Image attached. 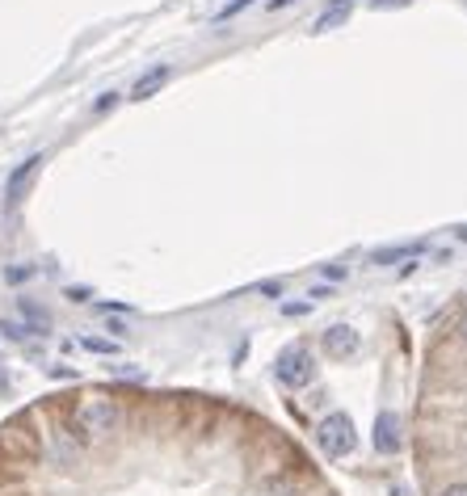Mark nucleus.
Masks as SVG:
<instances>
[{
  "instance_id": "4",
  "label": "nucleus",
  "mask_w": 467,
  "mask_h": 496,
  "mask_svg": "<svg viewBox=\"0 0 467 496\" xmlns=\"http://www.w3.org/2000/svg\"><path fill=\"white\" fill-rule=\"evenodd\" d=\"M358 345H362V337H358V329H350V324H333V329H324V354L337 362L354 358Z\"/></svg>"
},
{
  "instance_id": "6",
  "label": "nucleus",
  "mask_w": 467,
  "mask_h": 496,
  "mask_svg": "<svg viewBox=\"0 0 467 496\" xmlns=\"http://www.w3.org/2000/svg\"><path fill=\"white\" fill-rule=\"evenodd\" d=\"M375 450H379V455H396L400 450V416L396 413L375 416Z\"/></svg>"
},
{
  "instance_id": "11",
  "label": "nucleus",
  "mask_w": 467,
  "mask_h": 496,
  "mask_svg": "<svg viewBox=\"0 0 467 496\" xmlns=\"http://www.w3.org/2000/svg\"><path fill=\"white\" fill-rule=\"evenodd\" d=\"M409 0H371V9H404Z\"/></svg>"
},
{
  "instance_id": "8",
  "label": "nucleus",
  "mask_w": 467,
  "mask_h": 496,
  "mask_svg": "<svg viewBox=\"0 0 467 496\" xmlns=\"http://www.w3.org/2000/svg\"><path fill=\"white\" fill-rule=\"evenodd\" d=\"M165 81H169V68H151V72H143V76L135 81V89H131V97H135V101H143V97H151Z\"/></svg>"
},
{
  "instance_id": "7",
  "label": "nucleus",
  "mask_w": 467,
  "mask_h": 496,
  "mask_svg": "<svg viewBox=\"0 0 467 496\" xmlns=\"http://www.w3.org/2000/svg\"><path fill=\"white\" fill-rule=\"evenodd\" d=\"M426 252V240H412V244H392V248H375V265H396V261H409V257H421Z\"/></svg>"
},
{
  "instance_id": "5",
  "label": "nucleus",
  "mask_w": 467,
  "mask_h": 496,
  "mask_svg": "<svg viewBox=\"0 0 467 496\" xmlns=\"http://www.w3.org/2000/svg\"><path fill=\"white\" fill-rule=\"evenodd\" d=\"M39 168H42V156H30L26 165H17L13 173H9V185H4V202H9V207H22V198H26L30 181H34Z\"/></svg>"
},
{
  "instance_id": "2",
  "label": "nucleus",
  "mask_w": 467,
  "mask_h": 496,
  "mask_svg": "<svg viewBox=\"0 0 467 496\" xmlns=\"http://www.w3.org/2000/svg\"><path fill=\"white\" fill-rule=\"evenodd\" d=\"M316 441H320V450L329 458H345L350 450L358 446V433H354V421L345 413H329L324 421L316 425Z\"/></svg>"
},
{
  "instance_id": "13",
  "label": "nucleus",
  "mask_w": 467,
  "mask_h": 496,
  "mask_svg": "<svg viewBox=\"0 0 467 496\" xmlns=\"http://www.w3.org/2000/svg\"><path fill=\"white\" fill-rule=\"evenodd\" d=\"M442 496H467V483H451V488H446Z\"/></svg>"
},
{
  "instance_id": "14",
  "label": "nucleus",
  "mask_w": 467,
  "mask_h": 496,
  "mask_svg": "<svg viewBox=\"0 0 467 496\" xmlns=\"http://www.w3.org/2000/svg\"><path fill=\"white\" fill-rule=\"evenodd\" d=\"M459 332H463V337H467V312H463V320H459Z\"/></svg>"
},
{
  "instance_id": "9",
  "label": "nucleus",
  "mask_w": 467,
  "mask_h": 496,
  "mask_svg": "<svg viewBox=\"0 0 467 496\" xmlns=\"http://www.w3.org/2000/svg\"><path fill=\"white\" fill-rule=\"evenodd\" d=\"M345 17H350V4H333L329 13L320 17V21H316V26H312V30H333V26H342Z\"/></svg>"
},
{
  "instance_id": "3",
  "label": "nucleus",
  "mask_w": 467,
  "mask_h": 496,
  "mask_svg": "<svg viewBox=\"0 0 467 496\" xmlns=\"http://www.w3.org/2000/svg\"><path fill=\"white\" fill-rule=\"evenodd\" d=\"M312 374H316V358H312V349H303V345H287L274 362V379L282 387H307L312 383Z\"/></svg>"
},
{
  "instance_id": "1",
  "label": "nucleus",
  "mask_w": 467,
  "mask_h": 496,
  "mask_svg": "<svg viewBox=\"0 0 467 496\" xmlns=\"http://www.w3.org/2000/svg\"><path fill=\"white\" fill-rule=\"evenodd\" d=\"M76 425L84 429V438H110L118 429V404L106 400V396H89L76 408Z\"/></svg>"
},
{
  "instance_id": "10",
  "label": "nucleus",
  "mask_w": 467,
  "mask_h": 496,
  "mask_svg": "<svg viewBox=\"0 0 467 496\" xmlns=\"http://www.w3.org/2000/svg\"><path fill=\"white\" fill-rule=\"evenodd\" d=\"M84 349H93V354H114V349H118V345L114 341H101V337H84Z\"/></svg>"
},
{
  "instance_id": "12",
  "label": "nucleus",
  "mask_w": 467,
  "mask_h": 496,
  "mask_svg": "<svg viewBox=\"0 0 467 496\" xmlns=\"http://www.w3.org/2000/svg\"><path fill=\"white\" fill-rule=\"evenodd\" d=\"M248 4H253V0H232V4H228L220 17H232V13H240V9H248Z\"/></svg>"
}]
</instances>
